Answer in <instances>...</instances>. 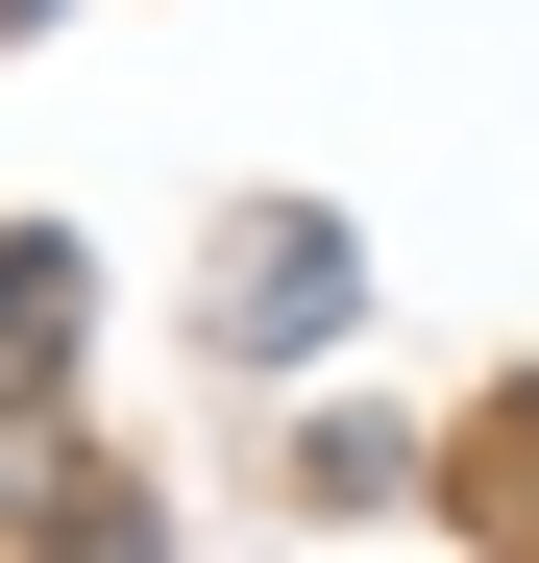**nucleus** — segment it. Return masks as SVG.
Here are the masks:
<instances>
[{"mask_svg":"<svg viewBox=\"0 0 539 563\" xmlns=\"http://www.w3.org/2000/svg\"><path fill=\"white\" fill-rule=\"evenodd\" d=\"M50 343H74V245H0V393H25Z\"/></svg>","mask_w":539,"mask_h":563,"instance_id":"f03ea898","label":"nucleus"},{"mask_svg":"<svg viewBox=\"0 0 539 563\" xmlns=\"http://www.w3.org/2000/svg\"><path fill=\"white\" fill-rule=\"evenodd\" d=\"M319 295H343V245H319V221H245V295H221V319H245V343H319Z\"/></svg>","mask_w":539,"mask_h":563,"instance_id":"f257e3e1","label":"nucleus"}]
</instances>
